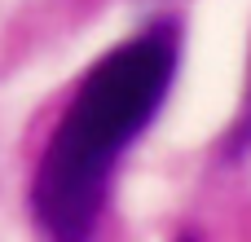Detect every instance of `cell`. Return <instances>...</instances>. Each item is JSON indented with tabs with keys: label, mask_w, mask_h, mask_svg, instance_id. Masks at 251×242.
I'll use <instances>...</instances> for the list:
<instances>
[{
	"label": "cell",
	"mask_w": 251,
	"mask_h": 242,
	"mask_svg": "<svg viewBox=\"0 0 251 242\" xmlns=\"http://www.w3.org/2000/svg\"><path fill=\"white\" fill-rule=\"evenodd\" d=\"M176 48L181 31L163 18L84 75L31 181V212L44 242H93L124 150L146 132L172 88Z\"/></svg>",
	"instance_id": "cell-1"
}]
</instances>
